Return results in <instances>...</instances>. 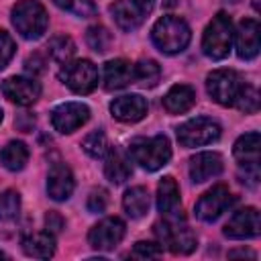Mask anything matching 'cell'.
<instances>
[{
    "label": "cell",
    "instance_id": "cell-2",
    "mask_svg": "<svg viewBox=\"0 0 261 261\" xmlns=\"http://www.w3.org/2000/svg\"><path fill=\"white\" fill-rule=\"evenodd\" d=\"M151 39L161 53L175 55L188 47L192 39V31L188 22L177 16H161L151 29Z\"/></svg>",
    "mask_w": 261,
    "mask_h": 261
},
{
    "label": "cell",
    "instance_id": "cell-1",
    "mask_svg": "<svg viewBox=\"0 0 261 261\" xmlns=\"http://www.w3.org/2000/svg\"><path fill=\"white\" fill-rule=\"evenodd\" d=\"M128 157L147 171H157L171 159V145L165 135L137 137L128 143Z\"/></svg>",
    "mask_w": 261,
    "mask_h": 261
},
{
    "label": "cell",
    "instance_id": "cell-32",
    "mask_svg": "<svg viewBox=\"0 0 261 261\" xmlns=\"http://www.w3.org/2000/svg\"><path fill=\"white\" fill-rule=\"evenodd\" d=\"M55 6H59L65 12H71L80 18H88L96 14V4L92 0H51Z\"/></svg>",
    "mask_w": 261,
    "mask_h": 261
},
{
    "label": "cell",
    "instance_id": "cell-18",
    "mask_svg": "<svg viewBox=\"0 0 261 261\" xmlns=\"http://www.w3.org/2000/svg\"><path fill=\"white\" fill-rule=\"evenodd\" d=\"M110 112L120 122H137L147 114V100L139 94L118 96L110 102Z\"/></svg>",
    "mask_w": 261,
    "mask_h": 261
},
{
    "label": "cell",
    "instance_id": "cell-9",
    "mask_svg": "<svg viewBox=\"0 0 261 261\" xmlns=\"http://www.w3.org/2000/svg\"><path fill=\"white\" fill-rule=\"evenodd\" d=\"M259 147H261V137L257 130L245 133L243 137L237 139L232 153L234 159L239 161L241 167H245V179L249 186H257L259 179Z\"/></svg>",
    "mask_w": 261,
    "mask_h": 261
},
{
    "label": "cell",
    "instance_id": "cell-3",
    "mask_svg": "<svg viewBox=\"0 0 261 261\" xmlns=\"http://www.w3.org/2000/svg\"><path fill=\"white\" fill-rule=\"evenodd\" d=\"M232 20L226 12H218L216 16H212V20L208 22L204 37H202V51L206 57L220 61L224 57H228L230 47H232Z\"/></svg>",
    "mask_w": 261,
    "mask_h": 261
},
{
    "label": "cell",
    "instance_id": "cell-23",
    "mask_svg": "<svg viewBox=\"0 0 261 261\" xmlns=\"http://www.w3.org/2000/svg\"><path fill=\"white\" fill-rule=\"evenodd\" d=\"M196 102V92L188 84H177L173 86L165 96H163V106L171 114H181L188 112Z\"/></svg>",
    "mask_w": 261,
    "mask_h": 261
},
{
    "label": "cell",
    "instance_id": "cell-34",
    "mask_svg": "<svg viewBox=\"0 0 261 261\" xmlns=\"http://www.w3.org/2000/svg\"><path fill=\"white\" fill-rule=\"evenodd\" d=\"M161 255V249L157 243H149V241H139L135 243L133 251H130V257L135 259H155Z\"/></svg>",
    "mask_w": 261,
    "mask_h": 261
},
{
    "label": "cell",
    "instance_id": "cell-8",
    "mask_svg": "<svg viewBox=\"0 0 261 261\" xmlns=\"http://www.w3.org/2000/svg\"><path fill=\"white\" fill-rule=\"evenodd\" d=\"M243 84L245 82L234 69H214L206 77V90L210 98L220 106H232Z\"/></svg>",
    "mask_w": 261,
    "mask_h": 261
},
{
    "label": "cell",
    "instance_id": "cell-26",
    "mask_svg": "<svg viewBox=\"0 0 261 261\" xmlns=\"http://www.w3.org/2000/svg\"><path fill=\"white\" fill-rule=\"evenodd\" d=\"M29 161V149L22 141H10L0 151V163L8 171H20Z\"/></svg>",
    "mask_w": 261,
    "mask_h": 261
},
{
    "label": "cell",
    "instance_id": "cell-13",
    "mask_svg": "<svg viewBox=\"0 0 261 261\" xmlns=\"http://www.w3.org/2000/svg\"><path fill=\"white\" fill-rule=\"evenodd\" d=\"M0 90L10 102H14L18 106H29V104L37 102L41 96V84L35 77H24V75L6 77L0 86Z\"/></svg>",
    "mask_w": 261,
    "mask_h": 261
},
{
    "label": "cell",
    "instance_id": "cell-28",
    "mask_svg": "<svg viewBox=\"0 0 261 261\" xmlns=\"http://www.w3.org/2000/svg\"><path fill=\"white\" fill-rule=\"evenodd\" d=\"M47 53L51 55L53 61H57V63H67V61L73 57V53H75V45H73V41H71L67 35H57V37H53V39L49 41Z\"/></svg>",
    "mask_w": 261,
    "mask_h": 261
},
{
    "label": "cell",
    "instance_id": "cell-41",
    "mask_svg": "<svg viewBox=\"0 0 261 261\" xmlns=\"http://www.w3.org/2000/svg\"><path fill=\"white\" fill-rule=\"evenodd\" d=\"M4 257H6V253H2V251H0V259H4Z\"/></svg>",
    "mask_w": 261,
    "mask_h": 261
},
{
    "label": "cell",
    "instance_id": "cell-40",
    "mask_svg": "<svg viewBox=\"0 0 261 261\" xmlns=\"http://www.w3.org/2000/svg\"><path fill=\"white\" fill-rule=\"evenodd\" d=\"M234 255H241V257H255V253H251V251H230L228 253V257H234Z\"/></svg>",
    "mask_w": 261,
    "mask_h": 261
},
{
    "label": "cell",
    "instance_id": "cell-6",
    "mask_svg": "<svg viewBox=\"0 0 261 261\" xmlns=\"http://www.w3.org/2000/svg\"><path fill=\"white\" fill-rule=\"evenodd\" d=\"M222 128L216 120L208 118V116H196L186 120L179 128H177V141L179 145L192 149V147H202V145H210L214 141H218Z\"/></svg>",
    "mask_w": 261,
    "mask_h": 261
},
{
    "label": "cell",
    "instance_id": "cell-22",
    "mask_svg": "<svg viewBox=\"0 0 261 261\" xmlns=\"http://www.w3.org/2000/svg\"><path fill=\"white\" fill-rule=\"evenodd\" d=\"M110 14L116 27L122 31H135L145 18V14L133 4V0H114V4H110Z\"/></svg>",
    "mask_w": 261,
    "mask_h": 261
},
{
    "label": "cell",
    "instance_id": "cell-38",
    "mask_svg": "<svg viewBox=\"0 0 261 261\" xmlns=\"http://www.w3.org/2000/svg\"><path fill=\"white\" fill-rule=\"evenodd\" d=\"M24 65H27V69H29V71H33V73H41V71L45 69V67H43V65H45V61H43V59H39V55L29 57Z\"/></svg>",
    "mask_w": 261,
    "mask_h": 261
},
{
    "label": "cell",
    "instance_id": "cell-21",
    "mask_svg": "<svg viewBox=\"0 0 261 261\" xmlns=\"http://www.w3.org/2000/svg\"><path fill=\"white\" fill-rule=\"evenodd\" d=\"M104 175L112 184H122L130 177V157L122 153L120 149L110 147L104 155Z\"/></svg>",
    "mask_w": 261,
    "mask_h": 261
},
{
    "label": "cell",
    "instance_id": "cell-25",
    "mask_svg": "<svg viewBox=\"0 0 261 261\" xmlns=\"http://www.w3.org/2000/svg\"><path fill=\"white\" fill-rule=\"evenodd\" d=\"M149 204H151V198H149V192L141 186H135V188H128L122 196V206L126 210V214L130 218H141L147 214L149 210Z\"/></svg>",
    "mask_w": 261,
    "mask_h": 261
},
{
    "label": "cell",
    "instance_id": "cell-19",
    "mask_svg": "<svg viewBox=\"0 0 261 261\" xmlns=\"http://www.w3.org/2000/svg\"><path fill=\"white\" fill-rule=\"evenodd\" d=\"M157 208L163 216H177L181 202H179V188L171 175H165L157 186Z\"/></svg>",
    "mask_w": 261,
    "mask_h": 261
},
{
    "label": "cell",
    "instance_id": "cell-4",
    "mask_svg": "<svg viewBox=\"0 0 261 261\" xmlns=\"http://www.w3.org/2000/svg\"><path fill=\"white\" fill-rule=\"evenodd\" d=\"M12 24L20 37L33 41L43 37L49 24V16L39 0H20L12 8Z\"/></svg>",
    "mask_w": 261,
    "mask_h": 261
},
{
    "label": "cell",
    "instance_id": "cell-29",
    "mask_svg": "<svg viewBox=\"0 0 261 261\" xmlns=\"http://www.w3.org/2000/svg\"><path fill=\"white\" fill-rule=\"evenodd\" d=\"M86 43L90 49H94L96 53H106L112 45V35L108 33L106 27L102 24H94L86 31Z\"/></svg>",
    "mask_w": 261,
    "mask_h": 261
},
{
    "label": "cell",
    "instance_id": "cell-12",
    "mask_svg": "<svg viewBox=\"0 0 261 261\" xmlns=\"http://www.w3.org/2000/svg\"><path fill=\"white\" fill-rule=\"evenodd\" d=\"M90 118V108L82 102H65L59 104L53 112H51V124L55 130L69 135L73 130H77L82 124H86Z\"/></svg>",
    "mask_w": 261,
    "mask_h": 261
},
{
    "label": "cell",
    "instance_id": "cell-39",
    "mask_svg": "<svg viewBox=\"0 0 261 261\" xmlns=\"http://www.w3.org/2000/svg\"><path fill=\"white\" fill-rule=\"evenodd\" d=\"M133 4H135L143 14H147V12H151V10H153L155 0H133Z\"/></svg>",
    "mask_w": 261,
    "mask_h": 261
},
{
    "label": "cell",
    "instance_id": "cell-30",
    "mask_svg": "<svg viewBox=\"0 0 261 261\" xmlns=\"http://www.w3.org/2000/svg\"><path fill=\"white\" fill-rule=\"evenodd\" d=\"M82 149H84L90 157H94V159H102V157L108 153V149H110L104 130H100V128H98V130H92V133L82 141Z\"/></svg>",
    "mask_w": 261,
    "mask_h": 261
},
{
    "label": "cell",
    "instance_id": "cell-20",
    "mask_svg": "<svg viewBox=\"0 0 261 261\" xmlns=\"http://www.w3.org/2000/svg\"><path fill=\"white\" fill-rule=\"evenodd\" d=\"M104 88L106 90H120L133 82V65L126 59H110L104 63Z\"/></svg>",
    "mask_w": 261,
    "mask_h": 261
},
{
    "label": "cell",
    "instance_id": "cell-37",
    "mask_svg": "<svg viewBox=\"0 0 261 261\" xmlns=\"http://www.w3.org/2000/svg\"><path fill=\"white\" fill-rule=\"evenodd\" d=\"M45 226H47V232H51V234L55 237L57 232H61V230H63L65 222H63L61 214H57V212H49V214L45 216Z\"/></svg>",
    "mask_w": 261,
    "mask_h": 261
},
{
    "label": "cell",
    "instance_id": "cell-7",
    "mask_svg": "<svg viewBox=\"0 0 261 261\" xmlns=\"http://www.w3.org/2000/svg\"><path fill=\"white\" fill-rule=\"evenodd\" d=\"M59 80L75 94H90L98 86V67L90 59H75L63 63Z\"/></svg>",
    "mask_w": 261,
    "mask_h": 261
},
{
    "label": "cell",
    "instance_id": "cell-10",
    "mask_svg": "<svg viewBox=\"0 0 261 261\" xmlns=\"http://www.w3.org/2000/svg\"><path fill=\"white\" fill-rule=\"evenodd\" d=\"M232 202H234V196L230 194V190L226 186L218 184L200 196L194 212L202 222H214L222 216V212H226L232 206Z\"/></svg>",
    "mask_w": 261,
    "mask_h": 261
},
{
    "label": "cell",
    "instance_id": "cell-42",
    "mask_svg": "<svg viewBox=\"0 0 261 261\" xmlns=\"http://www.w3.org/2000/svg\"><path fill=\"white\" fill-rule=\"evenodd\" d=\"M0 120H2V110H0Z\"/></svg>",
    "mask_w": 261,
    "mask_h": 261
},
{
    "label": "cell",
    "instance_id": "cell-27",
    "mask_svg": "<svg viewBox=\"0 0 261 261\" xmlns=\"http://www.w3.org/2000/svg\"><path fill=\"white\" fill-rule=\"evenodd\" d=\"M159 77H161V69L153 59H141L139 63L133 65V82L145 88H153L159 82Z\"/></svg>",
    "mask_w": 261,
    "mask_h": 261
},
{
    "label": "cell",
    "instance_id": "cell-5",
    "mask_svg": "<svg viewBox=\"0 0 261 261\" xmlns=\"http://www.w3.org/2000/svg\"><path fill=\"white\" fill-rule=\"evenodd\" d=\"M155 234L161 245H165L175 255H188L196 249V234L186 226L173 220V216H165V220L155 224Z\"/></svg>",
    "mask_w": 261,
    "mask_h": 261
},
{
    "label": "cell",
    "instance_id": "cell-36",
    "mask_svg": "<svg viewBox=\"0 0 261 261\" xmlns=\"http://www.w3.org/2000/svg\"><path fill=\"white\" fill-rule=\"evenodd\" d=\"M106 204H108V198H106V192L104 190H94L90 196H88V210L90 212H104L106 210Z\"/></svg>",
    "mask_w": 261,
    "mask_h": 261
},
{
    "label": "cell",
    "instance_id": "cell-35",
    "mask_svg": "<svg viewBox=\"0 0 261 261\" xmlns=\"http://www.w3.org/2000/svg\"><path fill=\"white\" fill-rule=\"evenodd\" d=\"M14 49H16L14 39L6 31H0V69H4L8 65V61L14 55Z\"/></svg>",
    "mask_w": 261,
    "mask_h": 261
},
{
    "label": "cell",
    "instance_id": "cell-11",
    "mask_svg": "<svg viewBox=\"0 0 261 261\" xmlns=\"http://www.w3.org/2000/svg\"><path fill=\"white\" fill-rule=\"evenodd\" d=\"M124 222L118 216H108L102 218L98 224H94L88 232V243L96 249V251H110L114 249L122 237H124Z\"/></svg>",
    "mask_w": 261,
    "mask_h": 261
},
{
    "label": "cell",
    "instance_id": "cell-14",
    "mask_svg": "<svg viewBox=\"0 0 261 261\" xmlns=\"http://www.w3.org/2000/svg\"><path fill=\"white\" fill-rule=\"evenodd\" d=\"M259 228H261V220H259V212L257 208L249 206V208H243L239 212H234L228 222L224 224V234L228 239H237V241H243V239H253L259 234Z\"/></svg>",
    "mask_w": 261,
    "mask_h": 261
},
{
    "label": "cell",
    "instance_id": "cell-15",
    "mask_svg": "<svg viewBox=\"0 0 261 261\" xmlns=\"http://www.w3.org/2000/svg\"><path fill=\"white\" fill-rule=\"evenodd\" d=\"M234 45H237V55L245 61L255 59L261 47V39H259V22L255 18H245L239 22L234 35Z\"/></svg>",
    "mask_w": 261,
    "mask_h": 261
},
{
    "label": "cell",
    "instance_id": "cell-24",
    "mask_svg": "<svg viewBox=\"0 0 261 261\" xmlns=\"http://www.w3.org/2000/svg\"><path fill=\"white\" fill-rule=\"evenodd\" d=\"M22 251L35 259H49L55 253V237L51 232H31L22 239Z\"/></svg>",
    "mask_w": 261,
    "mask_h": 261
},
{
    "label": "cell",
    "instance_id": "cell-33",
    "mask_svg": "<svg viewBox=\"0 0 261 261\" xmlns=\"http://www.w3.org/2000/svg\"><path fill=\"white\" fill-rule=\"evenodd\" d=\"M232 106H237L245 114L257 112L259 110V94H257V90L253 86H249V84H243V88H241V92H239V96H237Z\"/></svg>",
    "mask_w": 261,
    "mask_h": 261
},
{
    "label": "cell",
    "instance_id": "cell-17",
    "mask_svg": "<svg viewBox=\"0 0 261 261\" xmlns=\"http://www.w3.org/2000/svg\"><path fill=\"white\" fill-rule=\"evenodd\" d=\"M75 188L73 173L65 163H53L47 173V194L55 202H63L71 196Z\"/></svg>",
    "mask_w": 261,
    "mask_h": 261
},
{
    "label": "cell",
    "instance_id": "cell-16",
    "mask_svg": "<svg viewBox=\"0 0 261 261\" xmlns=\"http://www.w3.org/2000/svg\"><path fill=\"white\" fill-rule=\"evenodd\" d=\"M222 157L214 151H204V153H196L192 159H190V165H188V171H190V179L194 184H202V181H208L216 175L222 173Z\"/></svg>",
    "mask_w": 261,
    "mask_h": 261
},
{
    "label": "cell",
    "instance_id": "cell-31",
    "mask_svg": "<svg viewBox=\"0 0 261 261\" xmlns=\"http://www.w3.org/2000/svg\"><path fill=\"white\" fill-rule=\"evenodd\" d=\"M20 210V196L14 190H6L0 194V222L12 220L18 216Z\"/></svg>",
    "mask_w": 261,
    "mask_h": 261
}]
</instances>
